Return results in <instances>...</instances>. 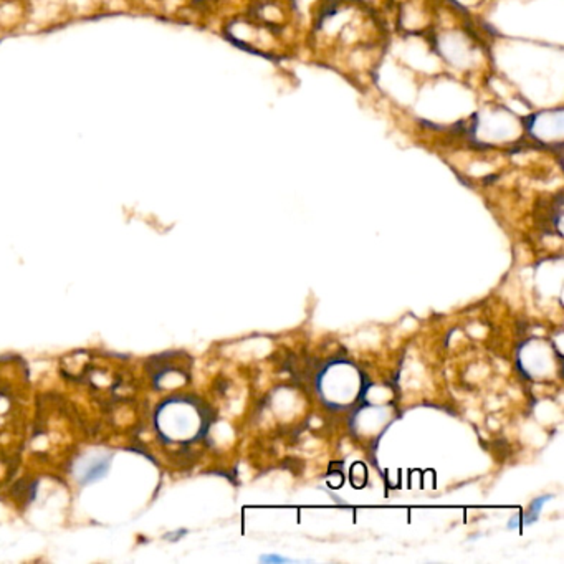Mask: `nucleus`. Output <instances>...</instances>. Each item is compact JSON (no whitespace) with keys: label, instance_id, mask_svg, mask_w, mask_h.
<instances>
[{"label":"nucleus","instance_id":"obj_1","mask_svg":"<svg viewBox=\"0 0 564 564\" xmlns=\"http://www.w3.org/2000/svg\"><path fill=\"white\" fill-rule=\"evenodd\" d=\"M548 498H550V496H543V498H538V500L533 501L530 511L526 513V518L523 520V525H530V523H535L538 520V516H540L541 506L545 505V501H548Z\"/></svg>","mask_w":564,"mask_h":564},{"label":"nucleus","instance_id":"obj_2","mask_svg":"<svg viewBox=\"0 0 564 564\" xmlns=\"http://www.w3.org/2000/svg\"><path fill=\"white\" fill-rule=\"evenodd\" d=\"M260 561L261 563H290L291 560H288V558H280V556L273 555V556H261Z\"/></svg>","mask_w":564,"mask_h":564}]
</instances>
